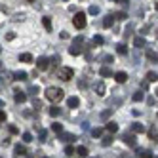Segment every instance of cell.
I'll return each mask as SVG.
<instances>
[{
	"instance_id": "cell-1",
	"label": "cell",
	"mask_w": 158,
	"mask_h": 158,
	"mask_svg": "<svg viewBox=\"0 0 158 158\" xmlns=\"http://www.w3.org/2000/svg\"><path fill=\"white\" fill-rule=\"evenodd\" d=\"M46 99L52 101V103H59V101L65 99V92L61 88H57V86H50L46 89Z\"/></svg>"
},
{
	"instance_id": "cell-2",
	"label": "cell",
	"mask_w": 158,
	"mask_h": 158,
	"mask_svg": "<svg viewBox=\"0 0 158 158\" xmlns=\"http://www.w3.org/2000/svg\"><path fill=\"white\" fill-rule=\"evenodd\" d=\"M55 76H57L59 80H63V82H69L74 76V71L71 69V67H59V69L55 71Z\"/></svg>"
},
{
	"instance_id": "cell-3",
	"label": "cell",
	"mask_w": 158,
	"mask_h": 158,
	"mask_svg": "<svg viewBox=\"0 0 158 158\" xmlns=\"http://www.w3.org/2000/svg\"><path fill=\"white\" fill-rule=\"evenodd\" d=\"M86 23H88V21H86V14H84V12H78V14L73 17V25H74L76 29H80V31L86 27Z\"/></svg>"
},
{
	"instance_id": "cell-4",
	"label": "cell",
	"mask_w": 158,
	"mask_h": 158,
	"mask_svg": "<svg viewBox=\"0 0 158 158\" xmlns=\"http://www.w3.org/2000/svg\"><path fill=\"white\" fill-rule=\"evenodd\" d=\"M82 42H84V38H82V36H76V38H74L73 46H71V50H69V52H71V55H80V53H82V48H80V46H82Z\"/></svg>"
},
{
	"instance_id": "cell-5",
	"label": "cell",
	"mask_w": 158,
	"mask_h": 158,
	"mask_svg": "<svg viewBox=\"0 0 158 158\" xmlns=\"http://www.w3.org/2000/svg\"><path fill=\"white\" fill-rule=\"evenodd\" d=\"M122 141L126 143L128 147H133V149H135V145H137V139H135L133 133H124V135H122Z\"/></svg>"
},
{
	"instance_id": "cell-6",
	"label": "cell",
	"mask_w": 158,
	"mask_h": 158,
	"mask_svg": "<svg viewBox=\"0 0 158 158\" xmlns=\"http://www.w3.org/2000/svg\"><path fill=\"white\" fill-rule=\"evenodd\" d=\"M48 67H50V59L48 57H38L36 59V69L38 71H46Z\"/></svg>"
},
{
	"instance_id": "cell-7",
	"label": "cell",
	"mask_w": 158,
	"mask_h": 158,
	"mask_svg": "<svg viewBox=\"0 0 158 158\" xmlns=\"http://www.w3.org/2000/svg\"><path fill=\"white\" fill-rule=\"evenodd\" d=\"M14 99H15V103H25V101H27V94L21 92V89H15V92H14Z\"/></svg>"
},
{
	"instance_id": "cell-8",
	"label": "cell",
	"mask_w": 158,
	"mask_h": 158,
	"mask_svg": "<svg viewBox=\"0 0 158 158\" xmlns=\"http://www.w3.org/2000/svg\"><path fill=\"white\" fill-rule=\"evenodd\" d=\"M14 154H15V156H27V147L21 145V143H17V145L14 147Z\"/></svg>"
},
{
	"instance_id": "cell-9",
	"label": "cell",
	"mask_w": 158,
	"mask_h": 158,
	"mask_svg": "<svg viewBox=\"0 0 158 158\" xmlns=\"http://www.w3.org/2000/svg\"><path fill=\"white\" fill-rule=\"evenodd\" d=\"M78 105H80V99H78L76 95H73V97L67 99V107H69V109H76Z\"/></svg>"
},
{
	"instance_id": "cell-10",
	"label": "cell",
	"mask_w": 158,
	"mask_h": 158,
	"mask_svg": "<svg viewBox=\"0 0 158 158\" xmlns=\"http://www.w3.org/2000/svg\"><path fill=\"white\" fill-rule=\"evenodd\" d=\"M94 89H95V94H97L99 97H103V95H105V82H103V80H99V82L95 84Z\"/></svg>"
},
{
	"instance_id": "cell-11",
	"label": "cell",
	"mask_w": 158,
	"mask_h": 158,
	"mask_svg": "<svg viewBox=\"0 0 158 158\" xmlns=\"http://www.w3.org/2000/svg\"><path fill=\"white\" fill-rule=\"evenodd\" d=\"M12 76H14V80H17V82H23V80H27V78H29V74H27L25 71H17V73H14Z\"/></svg>"
},
{
	"instance_id": "cell-12",
	"label": "cell",
	"mask_w": 158,
	"mask_h": 158,
	"mask_svg": "<svg viewBox=\"0 0 158 158\" xmlns=\"http://www.w3.org/2000/svg\"><path fill=\"white\" fill-rule=\"evenodd\" d=\"M59 139H61L63 143H74L76 137H74L73 133H63V131H61V133H59Z\"/></svg>"
},
{
	"instance_id": "cell-13",
	"label": "cell",
	"mask_w": 158,
	"mask_h": 158,
	"mask_svg": "<svg viewBox=\"0 0 158 158\" xmlns=\"http://www.w3.org/2000/svg\"><path fill=\"white\" fill-rule=\"evenodd\" d=\"M145 55H147V59H149L151 63H158V53L152 52V50H145Z\"/></svg>"
},
{
	"instance_id": "cell-14",
	"label": "cell",
	"mask_w": 158,
	"mask_h": 158,
	"mask_svg": "<svg viewBox=\"0 0 158 158\" xmlns=\"http://www.w3.org/2000/svg\"><path fill=\"white\" fill-rule=\"evenodd\" d=\"M114 80H116L118 84H124V82H126V80H128V74H126V73H124V71H118V73L114 74Z\"/></svg>"
},
{
	"instance_id": "cell-15",
	"label": "cell",
	"mask_w": 158,
	"mask_h": 158,
	"mask_svg": "<svg viewBox=\"0 0 158 158\" xmlns=\"http://www.w3.org/2000/svg\"><path fill=\"white\" fill-rule=\"evenodd\" d=\"M131 131H133V133H143V131H145V126H143L141 122H133V124H131Z\"/></svg>"
},
{
	"instance_id": "cell-16",
	"label": "cell",
	"mask_w": 158,
	"mask_h": 158,
	"mask_svg": "<svg viewBox=\"0 0 158 158\" xmlns=\"http://www.w3.org/2000/svg\"><path fill=\"white\" fill-rule=\"evenodd\" d=\"M112 23H114V15L109 14V15L103 19V27H105V29H110V27H112Z\"/></svg>"
},
{
	"instance_id": "cell-17",
	"label": "cell",
	"mask_w": 158,
	"mask_h": 158,
	"mask_svg": "<svg viewBox=\"0 0 158 158\" xmlns=\"http://www.w3.org/2000/svg\"><path fill=\"white\" fill-rule=\"evenodd\" d=\"M105 128H107V131H110V133H116V131H118V124L110 120V122H107Z\"/></svg>"
},
{
	"instance_id": "cell-18",
	"label": "cell",
	"mask_w": 158,
	"mask_h": 158,
	"mask_svg": "<svg viewBox=\"0 0 158 158\" xmlns=\"http://www.w3.org/2000/svg\"><path fill=\"white\" fill-rule=\"evenodd\" d=\"M99 74L103 76V78H109V76H112V71L109 69V67H101V69H99Z\"/></svg>"
},
{
	"instance_id": "cell-19",
	"label": "cell",
	"mask_w": 158,
	"mask_h": 158,
	"mask_svg": "<svg viewBox=\"0 0 158 158\" xmlns=\"http://www.w3.org/2000/svg\"><path fill=\"white\" fill-rule=\"evenodd\" d=\"M133 46H135V48H143V46H145V36H143V35L137 36V38L133 40Z\"/></svg>"
},
{
	"instance_id": "cell-20",
	"label": "cell",
	"mask_w": 158,
	"mask_h": 158,
	"mask_svg": "<svg viewBox=\"0 0 158 158\" xmlns=\"http://www.w3.org/2000/svg\"><path fill=\"white\" fill-rule=\"evenodd\" d=\"M42 25H44V29H46V31L52 32V19L50 17H42Z\"/></svg>"
},
{
	"instance_id": "cell-21",
	"label": "cell",
	"mask_w": 158,
	"mask_h": 158,
	"mask_svg": "<svg viewBox=\"0 0 158 158\" xmlns=\"http://www.w3.org/2000/svg\"><path fill=\"white\" fill-rule=\"evenodd\" d=\"M149 139H152V141H156V139H158V130H156L154 126L149 130Z\"/></svg>"
},
{
	"instance_id": "cell-22",
	"label": "cell",
	"mask_w": 158,
	"mask_h": 158,
	"mask_svg": "<svg viewBox=\"0 0 158 158\" xmlns=\"http://www.w3.org/2000/svg\"><path fill=\"white\" fill-rule=\"evenodd\" d=\"M116 52H118L120 55H126V53H128V46H126V44H118V46H116Z\"/></svg>"
},
{
	"instance_id": "cell-23",
	"label": "cell",
	"mask_w": 158,
	"mask_h": 158,
	"mask_svg": "<svg viewBox=\"0 0 158 158\" xmlns=\"http://www.w3.org/2000/svg\"><path fill=\"white\" fill-rule=\"evenodd\" d=\"M147 80H149V82H156L158 80V74L154 71H149V73H147Z\"/></svg>"
},
{
	"instance_id": "cell-24",
	"label": "cell",
	"mask_w": 158,
	"mask_h": 158,
	"mask_svg": "<svg viewBox=\"0 0 158 158\" xmlns=\"http://www.w3.org/2000/svg\"><path fill=\"white\" fill-rule=\"evenodd\" d=\"M143 97H145V94H143V92H135V94L131 95V99L135 101V103H139V101H143Z\"/></svg>"
},
{
	"instance_id": "cell-25",
	"label": "cell",
	"mask_w": 158,
	"mask_h": 158,
	"mask_svg": "<svg viewBox=\"0 0 158 158\" xmlns=\"http://www.w3.org/2000/svg\"><path fill=\"white\" fill-rule=\"evenodd\" d=\"M19 59L23 61V63H31V61H32V55H31V53H21Z\"/></svg>"
},
{
	"instance_id": "cell-26",
	"label": "cell",
	"mask_w": 158,
	"mask_h": 158,
	"mask_svg": "<svg viewBox=\"0 0 158 158\" xmlns=\"http://www.w3.org/2000/svg\"><path fill=\"white\" fill-rule=\"evenodd\" d=\"M112 141H114V139H112V135H107V137H103L101 145H103V147H109V145H112Z\"/></svg>"
},
{
	"instance_id": "cell-27",
	"label": "cell",
	"mask_w": 158,
	"mask_h": 158,
	"mask_svg": "<svg viewBox=\"0 0 158 158\" xmlns=\"http://www.w3.org/2000/svg\"><path fill=\"white\" fill-rule=\"evenodd\" d=\"M48 112H50V116H59V114H61V109H59V107H52Z\"/></svg>"
},
{
	"instance_id": "cell-28",
	"label": "cell",
	"mask_w": 158,
	"mask_h": 158,
	"mask_svg": "<svg viewBox=\"0 0 158 158\" xmlns=\"http://www.w3.org/2000/svg\"><path fill=\"white\" fill-rule=\"evenodd\" d=\"M76 154H78V156H88V149H86V147H78V149H76Z\"/></svg>"
},
{
	"instance_id": "cell-29",
	"label": "cell",
	"mask_w": 158,
	"mask_h": 158,
	"mask_svg": "<svg viewBox=\"0 0 158 158\" xmlns=\"http://www.w3.org/2000/svg\"><path fill=\"white\" fill-rule=\"evenodd\" d=\"M103 42H105V40H103V36H99V35H95V36H94V46H101Z\"/></svg>"
},
{
	"instance_id": "cell-30",
	"label": "cell",
	"mask_w": 158,
	"mask_h": 158,
	"mask_svg": "<svg viewBox=\"0 0 158 158\" xmlns=\"http://www.w3.org/2000/svg\"><path fill=\"white\" fill-rule=\"evenodd\" d=\"M52 130H53L55 133H61V131H63V126H61V124H57V122H55V124H52Z\"/></svg>"
},
{
	"instance_id": "cell-31",
	"label": "cell",
	"mask_w": 158,
	"mask_h": 158,
	"mask_svg": "<svg viewBox=\"0 0 158 158\" xmlns=\"http://www.w3.org/2000/svg\"><path fill=\"white\" fill-rule=\"evenodd\" d=\"M101 133H103V128H94V130H92V135H94V137H101Z\"/></svg>"
},
{
	"instance_id": "cell-32",
	"label": "cell",
	"mask_w": 158,
	"mask_h": 158,
	"mask_svg": "<svg viewBox=\"0 0 158 158\" xmlns=\"http://www.w3.org/2000/svg\"><path fill=\"white\" fill-rule=\"evenodd\" d=\"M112 110H114V109H107L105 112H101V118H103V120H107V118L112 114Z\"/></svg>"
},
{
	"instance_id": "cell-33",
	"label": "cell",
	"mask_w": 158,
	"mask_h": 158,
	"mask_svg": "<svg viewBox=\"0 0 158 158\" xmlns=\"http://www.w3.org/2000/svg\"><path fill=\"white\" fill-rule=\"evenodd\" d=\"M74 152H76V151L73 149V147H71V143H69V145H67V149H65V154H67V156H73Z\"/></svg>"
},
{
	"instance_id": "cell-34",
	"label": "cell",
	"mask_w": 158,
	"mask_h": 158,
	"mask_svg": "<svg viewBox=\"0 0 158 158\" xmlns=\"http://www.w3.org/2000/svg\"><path fill=\"white\" fill-rule=\"evenodd\" d=\"M23 141H25V143H31V141H32V133L25 131V133H23Z\"/></svg>"
},
{
	"instance_id": "cell-35",
	"label": "cell",
	"mask_w": 158,
	"mask_h": 158,
	"mask_svg": "<svg viewBox=\"0 0 158 158\" xmlns=\"http://www.w3.org/2000/svg\"><path fill=\"white\" fill-rule=\"evenodd\" d=\"M88 12L92 14V15H97V14H99V6H89V10H88Z\"/></svg>"
},
{
	"instance_id": "cell-36",
	"label": "cell",
	"mask_w": 158,
	"mask_h": 158,
	"mask_svg": "<svg viewBox=\"0 0 158 158\" xmlns=\"http://www.w3.org/2000/svg\"><path fill=\"white\" fill-rule=\"evenodd\" d=\"M131 31H133V25H128V29L124 31V38H128V36H131Z\"/></svg>"
},
{
	"instance_id": "cell-37",
	"label": "cell",
	"mask_w": 158,
	"mask_h": 158,
	"mask_svg": "<svg viewBox=\"0 0 158 158\" xmlns=\"http://www.w3.org/2000/svg\"><path fill=\"white\" fill-rule=\"evenodd\" d=\"M38 92H40V88H38V86H31V88H29V94H32V95H36Z\"/></svg>"
},
{
	"instance_id": "cell-38",
	"label": "cell",
	"mask_w": 158,
	"mask_h": 158,
	"mask_svg": "<svg viewBox=\"0 0 158 158\" xmlns=\"http://www.w3.org/2000/svg\"><path fill=\"white\" fill-rule=\"evenodd\" d=\"M38 137H40V141L44 143V141H46V137H48V131H46V130H40V135H38Z\"/></svg>"
},
{
	"instance_id": "cell-39",
	"label": "cell",
	"mask_w": 158,
	"mask_h": 158,
	"mask_svg": "<svg viewBox=\"0 0 158 158\" xmlns=\"http://www.w3.org/2000/svg\"><path fill=\"white\" fill-rule=\"evenodd\" d=\"M114 17H116V19H120V21H122V19H126V17H128V15H126V12H118V14H114Z\"/></svg>"
},
{
	"instance_id": "cell-40",
	"label": "cell",
	"mask_w": 158,
	"mask_h": 158,
	"mask_svg": "<svg viewBox=\"0 0 158 158\" xmlns=\"http://www.w3.org/2000/svg\"><path fill=\"white\" fill-rule=\"evenodd\" d=\"M141 156H143V158H152V152H151V151H143Z\"/></svg>"
},
{
	"instance_id": "cell-41",
	"label": "cell",
	"mask_w": 158,
	"mask_h": 158,
	"mask_svg": "<svg viewBox=\"0 0 158 158\" xmlns=\"http://www.w3.org/2000/svg\"><path fill=\"white\" fill-rule=\"evenodd\" d=\"M15 38V32H8L6 35V40H14Z\"/></svg>"
},
{
	"instance_id": "cell-42",
	"label": "cell",
	"mask_w": 158,
	"mask_h": 158,
	"mask_svg": "<svg viewBox=\"0 0 158 158\" xmlns=\"http://www.w3.org/2000/svg\"><path fill=\"white\" fill-rule=\"evenodd\" d=\"M50 63H52V67H55V65L59 63V57H53V59H50Z\"/></svg>"
},
{
	"instance_id": "cell-43",
	"label": "cell",
	"mask_w": 158,
	"mask_h": 158,
	"mask_svg": "<svg viewBox=\"0 0 158 158\" xmlns=\"http://www.w3.org/2000/svg\"><path fill=\"white\" fill-rule=\"evenodd\" d=\"M88 84H86V80H80V82H78V88H80V89H84Z\"/></svg>"
},
{
	"instance_id": "cell-44",
	"label": "cell",
	"mask_w": 158,
	"mask_h": 158,
	"mask_svg": "<svg viewBox=\"0 0 158 158\" xmlns=\"http://www.w3.org/2000/svg\"><path fill=\"white\" fill-rule=\"evenodd\" d=\"M4 120H6V112L0 110V122H4Z\"/></svg>"
},
{
	"instance_id": "cell-45",
	"label": "cell",
	"mask_w": 158,
	"mask_h": 158,
	"mask_svg": "<svg viewBox=\"0 0 158 158\" xmlns=\"http://www.w3.org/2000/svg\"><path fill=\"white\" fill-rule=\"evenodd\" d=\"M141 88H143V89H147V88H149V80H147V82H141Z\"/></svg>"
},
{
	"instance_id": "cell-46",
	"label": "cell",
	"mask_w": 158,
	"mask_h": 158,
	"mask_svg": "<svg viewBox=\"0 0 158 158\" xmlns=\"http://www.w3.org/2000/svg\"><path fill=\"white\" fill-rule=\"evenodd\" d=\"M10 131H12V133H17V131H19V130H17V128H15V126H10Z\"/></svg>"
},
{
	"instance_id": "cell-47",
	"label": "cell",
	"mask_w": 158,
	"mask_h": 158,
	"mask_svg": "<svg viewBox=\"0 0 158 158\" xmlns=\"http://www.w3.org/2000/svg\"><path fill=\"white\" fill-rule=\"evenodd\" d=\"M25 2H31V4H32V2H36V0H25Z\"/></svg>"
},
{
	"instance_id": "cell-48",
	"label": "cell",
	"mask_w": 158,
	"mask_h": 158,
	"mask_svg": "<svg viewBox=\"0 0 158 158\" xmlns=\"http://www.w3.org/2000/svg\"><path fill=\"white\" fill-rule=\"evenodd\" d=\"M154 95H156V97H158V89H156V92H154Z\"/></svg>"
},
{
	"instance_id": "cell-49",
	"label": "cell",
	"mask_w": 158,
	"mask_h": 158,
	"mask_svg": "<svg viewBox=\"0 0 158 158\" xmlns=\"http://www.w3.org/2000/svg\"><path fill=\"white\" fill-rule=\"evenodd\" d=\"M0 89H2V80H0Z\"/></svg>"
},
{
	"instance_id": "cell-50",
	"label": "cell",
	"mask_w": 158,
	"mask_h": 158,
	"mask_svg": "<svg viewBox=\"0 0 158 158\" xmlns=\"http://www.w3.org/2000/svg\"><path fill=\"white\" fill-rule=\"evenodd\" d=\"M156 10H158V2H156Z\"/></svg>"
},
{
	"instance_id": "cell-51",
	"label": "cell",
	"mask_w": 158,
	"mask_h": 158,
	"mask_svg": "<svg viewBox=\"0 0 158 158\" xmlns=\"http://www.w3.org/2000/svg\"><path fill=\"white\" fill-rule=\"evenodd\" d=\"M0 53H2V48H0Z\"/></svg>"
},
{
	"instance_id": "cell-52",
	"label": "cell",
	"mask_w": 158,
	"mask_h": 158,
	"mask_svg": "<svg viewBox=\"0 0 158 158\" xmlns=\"http://www.w3.org/2000/svg\"><path fill=\"white\" fill-rule=\"evenodd\" d=\"M65 2H67V0H65Z\"/></svg>"
}]
</instances>
